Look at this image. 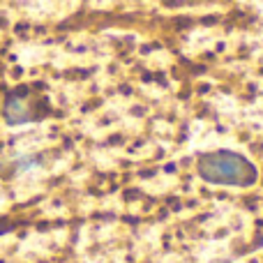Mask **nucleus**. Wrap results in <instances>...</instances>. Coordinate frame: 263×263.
<instances>
[{
  "mask_svg": "<svg viewBox=\"0 0 263 263\" xmlns=\"http://www.w3.org/2000/svg\"><path fill=\"white\" fill-rule=\"evenodd\" d=\"M196 173L208 185L222 187H252L259 180V171L254 164L245 155L231 150L203 153L196 159Z\"/></svg>",
  "mask_w": 263,
  "mask_h": 263,
  "instance_id": "obj_1",
  "label": "nucleus"
}]
</instances>
